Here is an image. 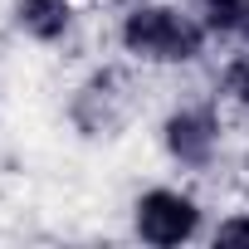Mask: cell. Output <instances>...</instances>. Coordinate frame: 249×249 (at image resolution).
Segmentation results:
<instances>
[{
  "label": "cell",
  "instance_id": "obj_1",
  "mask_svg": "<svg viewBox=\"0 0 249 249\" xmlns=\"http://www.w3.org/2000/svg\"><path fill=\"white\" fill-rule=\"evenodd\" d=\"M117 54L137 69H196L215 49L210 30L186 0H132L112 25Z\"/></svg>",
  "mask_w": 249,
  "mask_h": 249
},
{
  "label": "cell",
  "instance_id": "obj_7",
  "mask_svg": "<svg viewBox=\"0 0 249 249\" xmlns=\"http://www.w3.org/2000/svg\"><path fill=\"white\" fill-rule=\"evenodd\" d=\"M200 15V25L210 30L215 44H239L249 39V0H186Z\"/></svg>",
  "mask_w": 249,
  "mask_h": 249
},
{
  "label": "cell",
  "instance_id": "obj_9",
  "mask_svg": "<svg viewBox=\"0 0 249 249\" xmlns=\"http://www.w3.org/2000/svg\"><path fill=\"white\" fill-rule=\"evenodd\" d=\"M98 5H107V10H127L132 0H98Z\"/></svg>",
  "mask_w": 249,
  "mask_h": 249
},
{
  "label": "cell",
  "instance_id": "obj_5",
  "mask_svg": "<svg viewBox=\"0 0 249 249\" xmlns=\"http://www.w3.org/2000/svg\"><path fill=\"white\" fill-rule=\"evenodd\" d=\"M78 0H10V30L35 49H64L78 35Z\"/></svg>",
  "mask_w": 249,
  "mask_h": 249
},
{
  "label": "cell",
  "instance_id": "obj_6",
  "mask_svg": "<svg viewBox=\"0 0 249 249\" xmlns=\"http://www.w3.org/2000/svg\"><path fill=\"white\" fill-rule=\"evenodd\" d=\"M210 93L225 103V112L249 117V39H239V44H230V49H225V59L215 64Z\"/></svg>",
  "mask_w": 249,
  "mask_h": 249
},
{
  "label": "cell",
  "instance_id": "obj_8",
  "mask_svg": "<svg viewBox=\"0 0 249 249\" xmlns=\"http://www.w3.org/2000/svg\"><path fill=\"white\" fill-rule=\"evenodd\" d=\"M205 239L215 249H249V205H234V210H220L205 230Z\"/></svg>",
  "mask_w": 249,
  "mask_h": 249
},
{
  "label": "cell",
  "instance_id": "obj_2",
  "mask_svg": "<svg viewBox=\"0 0 249 249\" xmlns=\"http://www.w3.org/2000/svg\"><path fill=\"white\" fill-rule=\"evenodd\" d=\"M137 64L127 59H107L78 73V83L64 98V122L78 142H117L137 117Z\"/></svg>",
  "mask_w": 249,
  "mask_h": 249
},
{
  "label": "cell",
  "instance_id": "obj_3",
  "mask_svg": "<svg viewBox=\"0 0 249 249\" xmlns=\"http://www.w3.org/2000/svg\"><path fill=\"white\" fill-rule=\"evenodd\" d=\"M230 137V112L215 93L205 98H176L157 117V152L181 176H205L220 166Z\"/></svg>",
  "mask_w": 249,
  "mask_h": 249
},
{
  "label": "cell",
  "instance_id": "obj_4",
  "mask_svg": "<svg viewBox=\"0 0 249 249\" xmlns=\"http://www.w3.org/2000/svg\"><path fill=\"white\" fill-rule=\"evenodd\" d=\"M210 210L191 181H152L127 200V234L152 249H181L205 239Z\"/></svg>",
  "mask_w": 249,
  "mask_h": 249
}]
</instances>
